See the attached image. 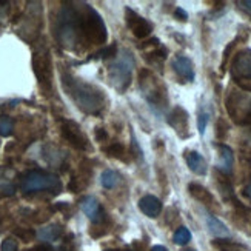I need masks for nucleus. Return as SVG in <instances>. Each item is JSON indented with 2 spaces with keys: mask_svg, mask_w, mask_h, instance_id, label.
<instances>
[{
  "mask_svg": "<svg viewBox=\"0 0 251 251\" xmlns=\"http://www.w3.org/2000/svg\"><path fill=\"white\" fill-rule=\"evenodd\" d=\"M100 16L86 3H63L56 22V37L62 47L75 50L85 43V47L94 45L100 32Z\"/></svg>",
  "mask_w": 251,
  "mask_h": 251,
  "instance_id": "nucleus-1",
  "label": "nucleus"
},
{
  "mask_svg": "<svg viewBox=\"0 0 251 251\" xmlns=\"http://www.w3.org/2000/svg\"><path fill=\"white\" fill-rule=\"evenodd\" d=\"M62 85L79 110L86 114H100L106 106L105 94L94 85L86 83L70 74H62Z\"/></svg>",
  "mask_w": 251,
  "mask_h": 251,
  "instance_id": "nucleus-2",
  "label": "nucleus"
},
{
  "mask_svg": "<svg viewBox=\"0 0 251 251\" xmlns=\"http://www.w3.org/2000/svg\"><path fill=\"white\" fill-rule=\"evenodd\" d=\"M20 190L24 193L51 191L54 194H59L62 191V182L56 174L40 171V170H32L25 173L20 177Z\"/></svg>",
  "mask_w": 251,
  "mask_h": 251,
  "instance_id": "nucleus-3",
  "label": "nucleus"
},
{
  "mask_svg": "<svg viewBox=\"0 0 251 251\" xmlns=\"http://www.w3.org/2000/svg\"><path fill=\"white\" fill-rule=\"evenodd\" d=\"M133 54L128 50H122L121 54H117V59L110 63L108 67V75L114 85V88L124 93L131 83V73H133Z\"/></svg>",
  "mask_w": 251,
  "mask_h": 251,
  "instance_id": "nucleus-4",
  "label": "nucleus"
},
{
  "mask_svg": "<svg viewBox=\"0 0 251 251\" xmlns=\"http://www.w3.org/2000/svg\"><path fill=\"white\" fill-rule=\"evenodd\" d=\"M32 70H34L36 77L43 90H51V80H52V65L51 56L47 45H37L32 52Z\"/></svg>",
  "mask_w": 251,
  "mask_h": 251,
  "instance_id": "nucleus-5",
  "label": "nucleus"
},
{
  "mask_svg": "<svg viewBox=\"0 0 251 251\" xmlns=\"http://www.w3.org/2000/svg\"><path fill=\"white\" fill-rule=\"evenodd\" d=\"M139 80H140V86H142V90H144L147 100L151 105H156L159 108H163L167 105L168 99H167L165 86L159 82L157 77L152 75L150 70H142L139 73Z\"/></svg>",
  "mask_w": 251,
  "mask_h": 251,
  "instance_id": "nucleus-6",
  "label": "nucleus"
},
{
  "mask_svg": "<svg viewBox=\"0 0 251 251\" xmlns=\"http://www.w3.org/2000/svg\"><path fill=\"white\" fill-rule=\"evenodd\" d=\"M234 82L245 91H251V51H241L231 65Z\"/></svg>",
  "mask_w": 251,
  "mask_h": 251,
  "instance_id": "nucleus-7",
  "label": "nucleus"
},
{
  "mask_svg": "<svg viewBox=\"0 0 251 251\" xmlns=\"http://www.w3.org/2000/svg\"><path fill=\"white\" fill-rule=\"evenodd\" d=\"M60 134L75 150H79V151H88L90 150L88 139H86V136L82 133L79 124H75L74 121L63 119V121L60 122Z\"/></svg>",
  "mask_w": 251,
  "mask_h": 251,
  "instance_id": "nucleus-8",
  "label": "nucleus"
},
{
  "mask_svg": "<svg viewBox=\"0 0 251 251\" xmlns=\"http://www.w3.org/2000/svg\"><path fill=\"white\" fill-rule=\"evenodd\" d=\"M125 17H126V25L128 28L133 31V34L137 39H145L151 34L152 31V25L147 19H144L142 16H139L136 11H133L131 8L125 9Z\"/></svg>",
  "mask_w": 251,
  "mask_h": 251,
  "instance_id": "nucleus-9",
  "label": "nucleus"
},
{
  "mask_svg": "<svg viewBox=\"0 0 251 251\" xmlns=\"http://www.w3.org/2000/svg\"><path fill=\"white\" fill-rule=\"evenodd\" d=\"M80 208L86 216H88V219L94 225L103 224L106 219V214H105L103 208L100 206V203L97 202V199L93 198V196H85V198L80 201Z\"/></svg>",
  "mask_w": 251,
  "mask_h": 251,
  "instance_id": "nucleus-10",
  "label": "nucleus"
},
{
  "mask_svg": "<svg viewBox=\"0 0 251 251\" xmlns=\"http://www.w3.org/2000/svg\"><path fill=\"white\" fill-rule=\"evenodd\" d=\"M168 124L176 129V133L180 137L188 136V113L180 106H176L168 116Z\"/></svg>",
  "mask_w": 251,
  "mask_h": 251,
  "instance_id": "nucleus-11",
  "label": "nucleus"
},
{
  "mask_svg": "<svg viewBox=\"0 0 251 251\" xmlns=\"http://www.w3.org/2000/svg\"><path fill=\"white\" fill-rule=\"evenodd\" d=\"M171 67L174 71H176L179 77H182L183 80H187V82L194 80V67H193V62L188 57L176 56L171 62Z\"/></svg>",
  "mask_w": 251,
  "mask_h": 251,
  "instance_id": "nucleus-12",
  "label": "nucleus"
},
{
  "mask_svg": "<svg viewBox=\"0 0 251 251\" xmlns=\"http://www.w3.org/2000/svg\"><path fill=\"white\" fill-rule=\"evenodd\" d=\"M139 208L148 217H157L162 211V202L156 198V196L147 194L139 201Z\"/></svg>",
  "mask_w": 251,
  "mask_h": 251,
  "instance_id": "nucleus-13",
  "label": "nucleus"
},
{
  "mask_svg": "<svg viewBox=\"0 0 251 251\" xmlns=\"http://www.w3.org/2000/svg\"><path fill=\"white\" fill-rule=\"evenodd\" d=\"M216 147L221 151V162L217 163V170H219L222 174H225V176H230V174L233 173V162H234L233 150L228 145H224V144H219Z\"/></svg>",
  "mask_w": 251,
  "mask_h": 251,
  "instance_id": "nucleus-14",
  "label": "nucleus"
},
{
  "mask_svg": "<svg viewBox=\"0 0 251 251\" xmlns=\"http://www.w3.org/2000/svg\"><path fill=\"white\" fill-rule=\"evenodd\" d=\"M185 160H187V165L193 173L199 174V176H205L206 174V170H208L206 168V162L198 151H188L185 154Z\"/></svg>",
  "mask_w": 251,
  "mask_h": 251,
  "instance_id": "nucleus-15",
  "label": "nucleus"
},
{
  "mask_svg": "<svg viewBox=\"0 0 251 251\" xmlns=\"http://www.w3.org/2000/svg\"><path fill=\"white\" fill-rule=\"evenodd\" d=\"M206 225H208V230L211 234L217 237H230V230L226 228V225L213 214H206Z\"/></svg>",
  "mask_w": 251,
  "mask_h": 251,
  "instance_id": "nucleus-16",
  "label": "nucleus"
},
{
  "mask_svg": "<svg viewBox=\"0 0 251 251\" xmlns=\"http://www.w3.org/2000/svg\"><path fill=\"white\" fill-rule=\"evenodd\" d=\"M63 233V228L59 224H52L48 226H43L40 228V231L37 233L40 241H45V242H52V241H57V239L62 236Z\"/></svg>",
  "mask_w": 251,
  "mask_h": 251,
  "instance_id": "nucleus-17",
  "label": "nucleus"
},
{
  "mask_svg": "<svg viewBox=\"0 0 251 251\" xmlns=\"http://www.w3.org/2000/svg\"><path fill=\"white\" fill-rule=\"evenodd\" d=\"M188 190H190V194L193 196L196 201H199L202 203H206V205L213 203V196H211V193L206 190L205 187H202V185H199V183H190L188 185Z\"/></svg>",
  "mask_w": 251,
  "mask_h": 251,
  "instance_id": "nucleus-18",
  "label": "nucleus"
},
{
  "mask_svg": "<svg viewBox=\"0 0 251 251\" xmlns=\"http://www.w3.org/2000/svg\"><path fill=\"white\" fill-rule=\"evenodd\" d=\"M105 152L110 157H114V159H119V160H122V162H128V152H126V148L122 145V144H119V142H114V144L111 145H108L105 148Z\"/></svg>",
  "mask_w": 251,
  "mask_h": 251,
  "instance_id": "nucleus-19",
  "label": "nucleus"
},
{
  "mask_svg": "<svg viewBox=\"0 0 251 251\" xmlns=\"http://www.w3.org/2000/svg\"><path fill=\"white\" fill-rule=\"evenodd\" d=\"M119 180V174L113 170H105L102 173V176H100V183H102V187L103 188H108V190H111L116 187V183Z\"/></svg>",
  "mask_w": 251,
  "mask_h": 251,
  "instance_id": "nucleus-20",
  "label": "nucleus"
},
{
  "mask_svg": "<svg viewBox=\"0 0 251 251\" xmlns=\"http://www.w3.org/2000/svg\"><path fill=\"white\" fill-rule=\"evenodd\" d=\"M173 241L176 245H187L191 241L190 230H188V228H185V226L177 228V230L174 231V234H173Z\"/></svg>",
  "mask_w": 251,
  "mask_h": 251,
  "instance_id": "nucleus-21",
  "label": "nucleus"
},
{
  "mask_svg": "<svg viewBox=\"0 0 251 251\" xmlns=\"http://www.w3.org/2000/svg\"><path fill=\"white\" fill-rule=\"evenodd\" d=\"M168 56V51L165 47H160L159 50H154V51H151L150 54H147V60L152 65H157V63H162L163 60L167 59Z\"/></svg>",
  "mask_w": 251,
  "mask_h": 251,
  "instance_id": "nucleus-22",
  "label": "nucleus"
},
{
  "mask_svg": "<svg viewBox=\"0 0 251 251\" xmlns=\"http://www.w3.org/2000/svg\"><path fill=\"white\" fill-rule=\"evenodd\" d=\"M14 129V122L9 116H0V136L8 137L13 134Z\"/></svg>",
  "mask_w": 251,
  "mask_h": 251,
  "instance_id": "nucleus-23",
  "label": "nucleus"
},
{
  "mask_svg": "<svg viewBox=\"0 0 251 251\" xmlns=\"http://www.w3.org/2000/svg\"><path fill=\"white\" fill-rule=\"evenodd\" d=\"M114 56H117V45H116V43H111V45L106 47L105 50L96 52L93 57H90V60L91 59H110V57H114Z\"/></svg>",
  "mask_w": 251,
  "mask_h": 251,
  "instance_id": "nucleus-24",
  "label": "nucleus"
},
{
  "mask_svg": "<svg viewBox=\"0 0 251 251\" xmlns=\"http://www.w3.org/2000/svg\"><path fill=\"white\" fill-rule=\"evenodd\" d=\"M16 236L20 237L24 242H29L32 237L36 236L34 230H31V228H19V230H16Z\"/></svg>",
  "mask_w": 251,
  "mask_h": 251,
  "instance_id": "nucleus-25",
  "label": "nucleus"
},
{
  "mask_svg": "<svg viewBox=\"0 0 251 251\" xmlns=\"http://www.w3.org/2000/svg\"><path fill=\"white\" fill-rule=\"evenodd\" d=\"M208 114L206 113H201L198 116V128H199V134L203 136L205 134V129H206V125H208Z\"/></svg>",
  "mask_w": 251,
  "mask_h": 251,
  "instance_id": "nucleus-26",
  "label": "nucleus"
},
{
  "mask_svg": "<svg viewBox=\"0 0 251 251\" xmlns=\"http://www.w3.org/2000/svg\"><path fill=\"white\" fill-rule=\"evenodd\" d=\"M0 251H17V242L11 237L5 239L2 245H0Z\"/></svg>",
  "mask_w": 251,
  "mask_h": 251,
  "instance_id": "nucleus-27",
  "label": "nucleus"
},
{
  "mask_svg": "<svg viewBox=\"0 0 251 251\" xmlns=\"http://www.w3.org/2000/svg\"><path fill=\"white\" fill-rule=\"evenodd\" d=\"M226 129H228L226 122L224 121V119H219V122H217V125H216V136L219 137V139H225Z\"/></svg>",
  "mask_w": 251,
  "mask_h": 251,
  "instance_id": "nucleus-28",
  "label": "nucleus"
},
{
  "mask_svg": "<svg viewBox=\"0 0 251 251\" xmlns=\"http://www.w3.org/2000/svg\"><path fill=\"white\" fill-rule=\"evenodd\" d=\"M131 154H133V157H136V159L142 157V151L139 148V144H137V140L133 133H131Z\"/></svg>",
  "mask_w": 251,
  "mask_h": 251,
  "instance_id": "nucleus-29",
  "label": "nucleus"
},
{
  "mask_svg": "<svg viewBox=\"0 0 251 251\" xmlns=\"http://www.w3.org/2000/svg\"><path fill=\"white\" fill-rule=\"evenodd\" d=\"M94 136H96L97 142H106V139H108V133H106V129H103V128H96Z\"/></svg>",
  "mask_w": 251,
  "mask_h": 251,
  "instance_id": "nucleus-30",
  "label": "nucleus"
},
{
  "mask_svg": "<svg viewBox=\"0 0 251 251\" xmlns=\"http://www.w3.org/2000/svg\"><path fill=\"white\" fill-rule=\"evenodd\" d=\"M174 16H176L179 20H187V19H188L187 11L182 9V8H176V11H174Z\"/></svg>",
  "mask_w": 251,
  "mask_h": 251,
  "instance_id": "nucleus-31",
  "label": "nucleus"
},
{
  "mask_svg": "<svg viewBox=\"0 0 251 251\" xmlns=\"http://www.w3.org/2000/svg\"><path fill=\"white\" fill-rule=\"evenodd\" d=\"M237 5H241V8L251 16V0H242V2H237Z\"/></svg>",
  "mask_w": 251,
  "mask_h": 251,
  "instance_id": "nucleus-32",
  "label": "nucleus"
},
{
  "mask_svg": "<svg viewBox=\"0 0 251 251\" xmlns=\"http://www.w3.org/2000/svg\"><path fill=\"white\" fill-rule=\"evenodd\" d=\"M244 194L247 196V198L251 201V180L245 185V188H244Z\"/></svg>",
  "mask_w": 251,
  "mask_h": 251,
  "instance_id": "nucleus-33",
  "label": "nucleus"
},
{
  "mask_svg": "<svg viewBox=\"0 0 251 251\" xmlns=\"http://www.w3.org/2000/svg\"><path fill=\"white\" fill-rule=\"evenodd\" d=\"M151 251H168V250L163 247V245H156V247H152Z\"/></svg>",
  "mask_w": 251,
  "mask_h": 251,
  "instance_id": "nucleus-34",
  "label": "nucleus"
},
{
  "mask_svg": "<svg viewBox=\"0 0 251 251\" xmlns=\"http://www.w3.org/2000/svg\"><path fill=\"white\" fill-rule=\"evenodd\" d=\"M105 251H117V250H105Z\"/></svg>",
  "mask_w": 251,
  "mask_h": 251,
  "instance_id": "nucleus-35",
  "label": "nucleus"
},
{
  "mask_svg": "<svg viewBox=\"0 0 251 251\" xmlns=\"http://www.w3.org/2000/svg\"><path fill=\"white\" fill-rule=\"evenodd\" d=\"M188 251H194V250H188Z\"/></svg>",
  "mask_w": 251,
  "mask_h": 251,
  "instance_id": "nucleus-36",
  "label": "nucleus"
},
{
  "mask_svg": "<svg viewBox=\"0 0 251 251\" xmlns=\"http://www.w3.org/2000/svg\"><path fill=\"white\" fill-rule=\"evenodd\" d=\"M32 251H34V250H32Z\"/></svg>",
  "mask_w": 251,
  "mask_h": 251,
  "instance_id": "nucleus-37",
  "label": "nucleus"
}]
</instances>
